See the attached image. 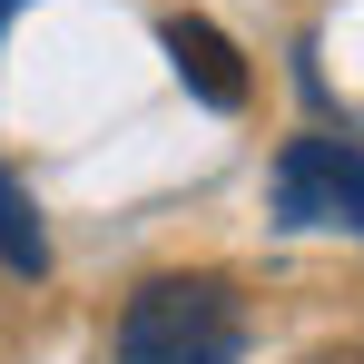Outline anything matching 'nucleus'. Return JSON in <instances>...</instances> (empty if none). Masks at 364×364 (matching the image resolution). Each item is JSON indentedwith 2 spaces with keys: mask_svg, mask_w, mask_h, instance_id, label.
<instances>
[{
  "mask_svg": "<svg viewBox=\"0 0 364 364\" xmlns=\"http://www.w3.org/2000/svg\"><path fill=\"white\" fill-rule=\"evenodd\" d=\"M109 364H246V296L217 266H168L128 286L109 325Z\"/></svg>",
  "mask_w": 364,
  "mask_h": 364,
  "instance_id": "1",
  "label": "nucleus"
},
{
  "mask_svg": "<svg viewBox=\"0 0 364 364\" xmlns=\"http://www.w3.org/2000/svg\"><path fill=\"white\" fill-rule=\"evenodd\" d=\"M0 266L10 276H50V227H40V207H30V187L0 168Z\"/></svg>",
  "mask_w": 364,
  "mask_h": 364,
  "instance_id": "4",
  "label": "nucleus"
},
{
  "mask_svg": "<svg viewBox=\"0 0 364 364\" xmlns=\"http://www.w3.org/2000/svg\"><path fill=\"white\" fill-rule=\"evenodd\" d=\"M325 364H364V355H325Z\"/></svg>",
  "mask_w": 364,
  "mask_h": 364,
  "instance_id": "6",
  "label": "nucleus"
},
{
  "mask_svg": "<svg viewBox=\"0 0 364 364\" xmlns=\"http://www.w3.org/2000/svg\"><path fill=\"white\" fill-rule=\"evenodd\" d=\"M158 40H168V69L187 79V99H197V109L237 119L246 99H256V79H246V50L227 40V30H217V20H197V10H178V20H168Z\"/></svg>",
  "mask_w": 364,
  "mask_h": 364,
  "instance_id": "3",
  "label": "nucleus"
},
{
  "mask_svg": "<svg viewBox=\"0 0 364 364\" xmlns=\"http://www.w3.org/2000/svg\"><path fill=\"white\" fill-rule=\"evenodd\" d=\"M276 217L286 227H355L364 237V148L355 138H286V158H276Z\"/></svg>",
  "mask_w": 364,
  "mask_h": 364,
  "instance_id": "2",
  "label": "nucleus"
},
{
  "mask_svg": "<svg viewBox=\"0 0 364 364\" xmlns=\"http://www.w3.org/2000/svg\"><path fill=\"white\" fill-rule=\"evenodd\" d=\"M10 10H20V0H0V30H10Z\"/></svg>",
  "mask_w": 364,
  "mask_h": 364,
  "instance_id": "5",
  "label": "nucleus"
}]
</instances>
